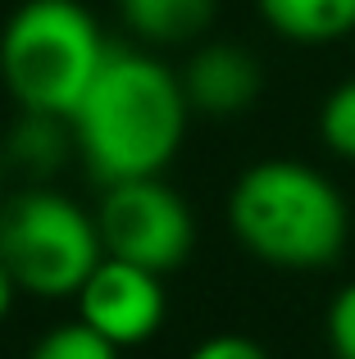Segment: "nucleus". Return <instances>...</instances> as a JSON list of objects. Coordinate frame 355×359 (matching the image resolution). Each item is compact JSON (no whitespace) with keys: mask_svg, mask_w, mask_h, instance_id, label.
<instances>
[{"mask_svg":"<svg viewBox=\"0 0 355 359\" xmlns=\"http://www.w3.org/2000/svg\"><path fill=\"white\" fill-rule=\"evenodd\" d=\"M182 78L142 50L109 46L96 82L73 109V146L100 187L155 177L178 155L187 132Z\"/></svg>","mask_w":355,"mask_h":359,"instance_id":"1","label":"nucleus"},{"mask_svg":"<svg viewBox=\"0 0 355 359\" xmlns=\"http://www.w3.org/2000/svg\"><path fill=\"white\" fill-rule=\"evenodd\" d=\"M228 223L255 259L278 269H323L351 232L342 191L301 159L250 164L228 196Z\"/></svg>","mask_w":355,"mask_h":359,"instance_id":"2","label":"nucleus"},{"mask_svg":"<svg viewBox=\"0 0 355 359\" xmlns=\"http://www.w3.org/2000/svg\"><path fill=\"white\" fill-rule=\"evenodd\" d=\"M109 41L78 0H27L0 32V82L27 114L73 118Z\"/></svg>","mask_w":355,"mask_h":359,"instance_id":"3","label":"nucleus"},{"mask_svg":"<svg viewBox=\"0 0 355 359\" xmlns=\"http://www.w3.org/2000/svg\"><path fill=\"white\" fill-rule=\"evenodd\" d=\"M0 259L18 291L32 296H78L105 245L91 214H82L64 191L23 187L0 201Z\"/></svg>","mask_w":355,"mask_h":359,"instance_id":"4","label":"nucleus"},{"mask_svg":"<svg viewBox=\"0 0 355 359\" xmlns=\"http://www.w3.org/2000/svg\"><path fill=\"white\" fill-rule=\"evenodd\" d=\"M96 228L105 255L128 264H142L151 273H173L196 245V223L187 201L169 182L155 177H128L105 187L96 210Z\"/></svg>","mask_w":355,"mask_h":359,"instance_id":"5","label":"nucleus"},{"mask_svg":"<svg viewBox=\"0 0 355 359\" xmlns=\"http://www.w3.org/2000/svg\"><path fill=\"white\" fill-rule=\"evenodd\" d=\"M78 318L87 327H96L100 337L123 351V346H142L160 332L164 323V282L160 273L142 269V264H128V259H105L91 269V278L82 282L78 296Z\"/></svg>","mask_w":355,"mask_h":359,"instance_id":"6","label":"nucleus"},{"mask_svg":"<svg viewBox=\"0 0 355 359\" xmlns=\"http://www.w3.org/2000/svg\"><path fill=\"white\" fill-rule=\"evenodd\" d=\"M260 87H264L260 60L246 46H232V41L201 46L182 73L187 105L196 114H214V118H232L241 109H250L260 100Z\"/></svg>","mask_w":355,"mask_h":359,"instance_id":"7","label":"nucleus"},{"mask_svg":"<svg viewBox=\"0 0 355 359\" xmlns=\"http://www.w3.org/2000/svg\"><path fill=\"white\" fill-rule=\"evenodd\" d=\"M214 9L219 0H119L123 23L151 46L196 41L214 23Z\"/></svg>","mask_w":355,"mask_h":359,"instance_id":"8","label":"nucleus"},{"mask_svg":"<svg viewBox=\"0 0 355 359\" xmlns=\"http://www.w3.org/2000/svg\"><path fill=\"white\" fill-rule=\"evenodd\" d=\"M260 14L278 36L305 46L342 41L355 32V0H260Z\"/></svg>","mask_w":355,"mask_h":359,"instance_id":"9","label":"nucleus"},{"mask_svg":"<svg viewBox=\"0 0 355 359\" xmlns=\"http://www.w3.org/2000/svg\"><path fill=\"white\" fill-rule=\"evenodd\" d=\"M69 146H73V123L69 118L27 114V109H18V123L5 141L9 164L27 177H51L55 168L69 159Z\"/></svg>","mask_w":355,"mask_h":359,"instance_id":"10","label":"nucleus"},{"mask_svg":"<svg viewBox=\"0 0 355 359\" xmlns=\"http://www.w3.org/2000/svg\"><path fill=\"white\" fill-rule=\"evenodd\" d=\"M27 359H119V346L78 318V323L51 327V332L32 346V355H27Z\"/></svg>","mask_w":355,"mask_h":359,"instance_id":"11","label":"nucleus"},{"mask_svg":"<svg viewBox=\"0 0 355 359\" xmlns=\"http://www.w3.org/2000/svg\"><path fill=\"white\" fill-rule=\"evenodd\" d=\"M319 137L333 155L355 159V78L328 91V100L319 109Z\"/></svg>","mask_w":355,"mask_h":359,"instance_id":"12","label":"nucleus"},{"mask_svg":"<svg viewBox=\"0 0 355 359\" xmlns=\"http://www.w3.org/2000/svg\"><path fill=\"white\" fill-rule=\"evenodd\" d=\"M328 346L337 359H355V282L337 291L328 309Z\"/></svg>","mask_w":355,"mask_h":359,"instance_id":"13","label":"nucleus"},{"mask_svg":"<svg viewBox=\"0 0 355 359\" xmlns=\"http://www.w3.org/2000/svg\"><path fill=\"white\" fill-rule=\"evenodd\" d=\"M187 359H269V351L250 337H237V332H219L210 341H201Z\"/></svg>","mask_w":355,"mask_h":359,"instance_id":"14","label":"nucleus"},{"mask_svg":"<svg viewBox=\"0 0 355 359\" xmlns=\"http://www.w3.org/2000/svg\"><path fill=\"white\" fill-rule=\"evenodd\" d=\"M14 291H18V282L9 278V269H5V259H0V323H5V314H9V305H14Z\"/></svg>","mask_w":355,"mask_h":359,"instance_id":"15","label":"nucleus"},{"mask_svg":"<svg viewBox=\"0 0 355 359\" xmlns=\"http://www.w3.org/2000/svg\"><path fill=\"white\" fill-rule=\"evenodd\" d=\"M9 168H14V164H9V150L0 146V201H5V177H9Z\"/></svg>","mask_w":355,"mask_h":359,"instance_id":"16","label":"nucleus"}]
</instances>
